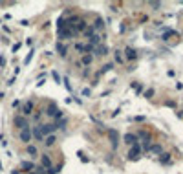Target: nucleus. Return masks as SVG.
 Instances as JSON below:
<instances>
[{"label": "nucleus", "instance_id": "23", "mask_svg": "<svg viewBox=\"0 0 183 174\" xmlns=\"http://www.w3.org/2000/svg\"><path fill=\"white\" fill-rule=\"evenodd\" d=\"M82 64H84V66H90V64H92V55L86 53V55L82 57Z\"/></svg>", "mask_w": 183, "mask_h": 174}, {"label": "nucleus", "instance_id": "21", "mask_svg": "<svg viewBox=\"0 0 183 174\" xmlns=\"http://www.w3.org/2000/svg\"><path fill=\"white\" fill-rule=\"evenodd\" d=\"M62 28H68V26H66V18H64V17H61V18L57 20V29H62Z\"/></svg>", "mask_w": 183, "mask_h": 174}, {"label": "nucleus", "instance_id": "12", "mask_svg": "<svg viewBox=\"0 0 183 174\" xmlns=\"http://www.w3.org/2000/svg\"><path fill=\"white\" fill-rule=\"evenodd\" d=\"M31 112H33V103H31V101L24 103V106H22V114H24V117H26V116H29Z\"/></svg>", "mask_w": 183, "mask_h": 174}, {"label": "nucleus", "instance_id": "31", "mask_svg": "<svg viewBox=\"0 0 183 174\" xmlns=\"http://www.w3.org/2000/svg\"><path fill=\"white\" fill-rule=\"evenodd\" d=\"M114 68V64H104V66H103V72H110Z\"/></svg>", "mask_w": 183, "mask_h": 174}, {"label": "nucleus", "instance_id": "15", "mask_svg": "<svg viewBox=\"0 0 183 174\" xmlns=\"http://www.w3.org/2000/svg\"><path fill=\"white\" fill-rule=\"evenodd\" d=\"M40 159H42V167H44L46 170H50V169H51V159H50V156H48V154H42Z\"/></svg>", "mask_w": 183, "mask_h": 174}, {"label": "nucleus", "instance_id": "34", "mask_svg": "<svg viewBox=\"0 0 183 174\" xmlns=\"http://www.w3.org/2000/svg\"><path fill=\"white\" fill-rule=\"evenodd\" d=\"M75 48H77L79 51H84V46H82V44H77V46H75Z\"/></svg>", "mask_w": 183, "mask_h": 174}, {"label": "nucleus", "instance_id": "10", "mask_svg": "<svg viewBox=\"0 0 183 174\" xmlns=\"http://www.w3.org/2000/svg\"><path fill=\"white\" fill-rule=\"evenodd\" d=\"M125 143H128V145H136L137 143V136L136 134H125Z\"/></svg>", "mask_w": 183, "mask_h": 174}, {"label": "nucleus", "instance_id": "4", "mask_svg": "<svg viewBox=\"0 0 183 174\" xmlns=\"http://www.w3.org/2000/svg\"><path fill=\"white\" fill-rule=\"evenodd\" d=\"M31 126H26V128H22L20 130V141H24V143H29L31 141Z\"/></svg>", "mask_w": 183, "mask_h": 174}, {"label": "nucleus", "instance_id": "33", "mask_svg": "<svg viewBox=\"0 0 183 174\" xmlns=\"http://www.w3.org/2000/svg\"><path fill=\"white\" fill-rule=\"evenodd\" d=\"M150 6H152V7H161V4H159V2H150Z\"/></svg>", "mask_w": 183, "mask_h": 174}, {"label": "nucleus", "instance_id": "35", "mask_svg": "<svg viewBox=\"0 0 183 174\" xmlns=\"http://www.w3.org/2000/svg\"><path fill=\"white\" fill-rule=\"evenodd\" d=\"M11 174H20V172H18V170H13V172H11Z\"/></svg>", "mask_w": 183, "mask_h": 174}, {"label": "nucleus", "instance_id": "7", "mask_svg": "<svg viewBox=\"0 0 183 174\" xmlns=\"http://www.w3.org/2000/svg\"><path fill=\"white\" fill-rule=\"evenodd\" d=\"M35 163L33 161H22V163H20V169H22V170H26V172H31V170H35Z\"/></svg>", "mask_w": 183, "mask_h": 174}, {"label": "nucleus", "instance_id": "17", "mask_svg": "<svg viewBox=\"0 0 183 174\" xmlns=\"http://www.w3.org/2000/svg\"><path fill=\"white\" fill-rule=\"evenodd\" d=\"M93 51L97 53V55H106V53H108V48L104 44H97V48H93Z\"/></svg>", "mask_w": 183, "mask_h": 174}, {"label": "nucleus", "instance_id": "29", "mask_svg": "<svg viewBox=\"0 0 183 174\" xmlns=\"http://www.w3.org/2000/svg\"><path fill=\"white\" fill-rule=\"evenodd\" d=\"M152 95H154V90H152V88H148V90L145 92V97H147V99H150Z\"/></svg>", "mask_w": 183, "mask_h": 174}, {"label": "nucleus", "instance_id": "19", "mask_svg": "<svg viewBox=\"0 0 183 174\" xmlns=\"http://www.w3.org/2000/svg\"><path fill=\"white\" fill-rule=\"evenodd\" d=\"M148 152H154V154H161V145H150Z\"/></svg>", "mask_w": 183, "mask_h": 174}, {"label": "nucleus", "instance_id": "25", "mask_svg": "<svg viewBox=\"0 0 183 174\" xmlns=\"http://www.w3.org/2000/svg\"><path fill=\"white\" fill-rule=\"evenodd\" d=\"M103 26H104V24H103V20H101V18H97V20H95V24H93L92 28H93V29H101Z\"/></svg>", "mask_w": 183, "mask_h": 174}, {"label": "nucleus", "instance_id": "30", "mask_svg": "<svg viewBox=\"0 0 183 174\" xmlns=\"http://www.w3.org/2000/svg\"><path fill=\"white\" fill-rule=\"evenodd\" d=\"M51 75H53V79H55V83L59 84V83H61V77H59V73H57V72H51Z\"/></svg>", "mask_w": 183, "mask_h": 174}, {"label": "nucleus", "instance_id": "20", "mask_svg": "<svg viewBox=\"0 0 183 174\" xmlns=\"http://www.w3.org/2000/svg\"><path fill=\"white\" fill-rule=\"evenodd\" d=\"M99 42H101V37H99V35H93V37H90L88 44H90V46H95V44H99Z\"/></svg>", "mask_w": 183, "mask_h": 174}, {"label": "nucleus", "instance_id": "3", "mask_svg": "<svg viewBox=\"0 0 183 174\" xmlns=\"http://www.w3.org/2000/svg\"><path fill=\"white\" fill-rule=\"evenodd\" d=\"M13 123H15V126L17 128H26V126H29V123H28V119L24 117V116H15V119H13Z\"/></svg>", "mask_w": 183, "mask_h": 174}, {"label": "nucleus", "instance_id": "13", "mask_svg": "<svg viewBox=\"0 0 183 174\" xmlns=\"http://www.w3.org/2000/svg\"><path fill=\"white\" fill-rule=\"evenodd\" d=\"M31 136H33L37 141H42V139H44V137H42V134H40V126H39V125L31 128Z\"/></svg>", "mask_w": 183, "mask_h": 174}, {"label": "nucleus", "instance_id": "14", "mask_svg": "<svg viewBox=\"0 0 183 174\" xmlns=\"http://www.w3.org/2000/svg\"><path fill=\"white\" fill-rule=\"evenodd\" d=\"M55 141H57L55 134H51V136H46L44 139H42V143H44L46 147H51V145H55Z\"/></svg>", "mask_w": 183, "mask_h": 174}, {"label": "nucleus", "instance_id": "6", "mask_svg": "<svg viewBox=\"0 0 183 174\" xmlns=\"http://www.w3.org/2000/svg\"><path fill=\"white\" fill-rule=\"evenodd\" d=\"M108 137H110V141H112V147L117 148V143H119V134H117V130L110 128V130H108Z\"/></svg>", "mask_w": 183, "mask_h": 174}, {"label": "nucleus", "instance_id": "18", "mask_svg": "<svg viewBox=\"0 0 183 174\" xmlns=\"http://www.w3.org/2000/svg\"><path fill=\"white\" fill-rule=\"evenodd\" d=\"M66 51H68L66 46H64L62 42H57V53H59V55H61V57H66Z\"/></svg>", "mask_w": 183, "mask_h": 174}, {"label": "nucleus", "instance_id": "32", "mask_svg": "<svg viewBox=\"0 0 183 174\" xmlns=\"http://www.w3.org/2000/svg\"><path fill=\"white\" fill-rule=\"evenodd\" d=\"M82 95L88 97V95H90V88H84V90H82Z\"/></svg>", "mask_w": 183, "mask_h": 174}, {"label": "nucleus", "instance_id": "1", "mask_svg": "<svg viewBox=\"0 0 183 174\" xmlns=\"http://www.w3.org/2000/svg\"><path fill=\"white\" fill-rule=\"evenodd\" d=\"M39 126H40V134H42V137L55 134V130H57V125H55V123H44V125H39Z\"/></svg>", "mask_w": 183, "mask_h": 174}, {"label": "nucleus", "instance_id": "5", "mask_svg": "<svg viewBox=\"0 0 183 174\" xmlns=\"http://www.w3.org/2000/svg\"><path fill=\"white\" fill-rule=\"evenodd\" d=\"M57 35H59V39L66 40V39H71V37H73V31H71L70 28H62V29H57Z\"/></svg>", "mask_w": 183, "mask_h": 174}, {"label": "nucleus", "instance_id": "11", "mask_svg": "<svg viewBox=\"0 0 183 174\" xmlns=\"http://www.w3.org/2000/svg\"><path fill=\"white\" fill-rule=\"evenodd\" d=\"M172 37H176V39H178V33H176L174 29H165V33L161 35V39H163V40H170Z\"/></svg>", "mask_w": 183, "mask_h": 174}, {"label": "nucleus", "instance_id": "16", "mask_svg": "<svg viewBox=\"0 0 183 174\" xmlns=\"http://www.w3.org/2000/svg\"><path fill=\"white\" fill-rule=\"evenodd\" d=\"M125 53H126V59H128V61L137 59V51H136V50H132V48H126V50H125Z\"/></svg>", "mask_w": 183, "mask_h": 174}, {"label": "nucleus", "instance_id": "2", "mask_svg": "<svg viewBox=\"0 0 183 174\" xmlns=\"http://www.w3.org/2000/svg\"><path fill=\"white\" fill-rule=\"evenodd\" d=\"M139 154H141V145L136 143L130 147V150H128V159H139Z\"/></svg>", "mask_w": 183, "mask_h": 174}, {"label": "nucleus", "instance_id": "22", "mask_svg": "<svg viewBox=\"0 0 183 174\" xmlns=\"http://www.w3.org/2000/svg\"><path fill=\"white\" fill-rule=\"evenodd\" d=\"M84 35H86V37H88V39H90V37H93V35H95V29H93L92 26H88V28H86V29H84Z\"/></svg>", "mask_w": 183, "mask_h": 174}, {"label": "nucleus", "instance_id": "26", "mask_svg": "<svg viewBox=\"0 0 183 174\" xmlns=\"http://www.w3.org/2000/svg\"><path fill=\"white\" fill-rule=\"evenodd\" d=\"M159 161H161V163H168V161H170V154H161Z\"/></svg>", "mask_w": 183, "mask_h": 174}, {"label": "nucleus", "instance_id": "28", "mask_svg": "<svg viewBox=\"0 0 183 174\" xmlns=\"http://www.w3.org/2000/svg\"><path fill=\"white\" fill-rule=\"evenodd\" d=\"M123 55H121V51H115V62H123Z\"/></svg>", "mask_w": 183, "mask_h": 174}, {"label": "nucleus", "instance_id": "24", "mask_svg": "<svg viewBox=\"0 0 183 174\" xmlns=\"http://www.w3.org/2000/svg\"><path fill=\"white\" fill-rule=\"evenodd\" d=\"M28 154H29V156H37V147L28 145Z\"/></svg>", "mask_w": 183, "mask_h": 174}, {"label": "nucleus", "instance_id": "9", "mask_svg": "<svg viewBox=\"0 0 183 174\" xmlns=\"http://www.w3.org/2000/svg\"><path fill=\"white\" fill-rule=\"evenodd\" d=\"M57 112H59L57 105H55V103H50V105H48V108H46V114H48L50 117H55V116H57Z\"/></svg>", "mask_w": 183, "mask_h": 174}, {"label": "nucleus", "instance_id": "8", "mask_svg": "<svg viewBox=\"0 0 183 174\" xmlns=\"http://www.w3.org/2000/svg\"><path fill=\"white\" fill-rule=\"evenodd\" d=\"M86 28H88V24H86V22H84L82 18H79V20H77V24H73L71 31H84Z\"/></svg>", "mask_w": 183, "mask_h": 174}, {"label": "nucleus", "instance_id": "36", "mask_svg": "<svg viewBox=\"0 0 183 174\" xmlns=\"http://www.w3.org/2000/svg\"><path fill=\"white\" fill-rule=\"evenodd\" d=\"M28 174H37V172H35V170H31V172H28Z\"/></svg>", "mask_w": 183, "mask_h": 174}, {"label": "nucleus", "instance_id": "27", "mask_svg": "<svg viewBox=\"0 0 183 174\" xmlns=\"http://www.w3.org/2000/svg\"><path fill=\"white\" fill-rule=\"evenodd\" d=\"M33 53H35V51H33V50H31V51L28 53V55H26V59H24V64H29V61H31V59H33Z\"/></svg>", "mask_w": 183, "mask_h": 174}]
</instances>
